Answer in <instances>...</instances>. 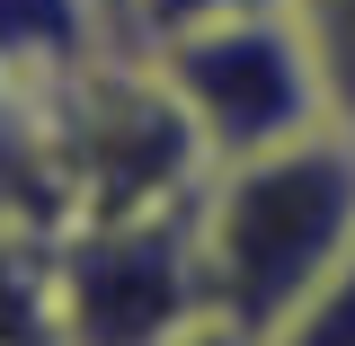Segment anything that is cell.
<instances>
[{"mask_svg": "<svg viewBox=\"0 0 355 346\" xmlns=\"http://www.w3.org/2000/svg\"><path fill=\"white\" fill-rule=\"evenodd\" d=\"M355 249V125H311L240 160H214L196 187L205 302L240 338H275L284 311Z\"/></svg>", "mask_w": 355, "mask_h": 346, "instance_id": "obj_1", "label": "cell"}, {"mask_svg": "<svg viewBox=\"0 0 355 346\" xmlns=\"http://www.w3.org/2000/svg\"><path fill=\"white\" fill-rule=\"evenodd\" d=\"M36 151H44L53 222L169 214V205H196V187L214 169L196 125L178 116L151 44H116L98 71H80L36 116Z\"/></svg>", "mask_w": 355, "mask_h": 346, "instance_id": "obj_2", "label": "cell"}, {"mask_svg": "<svg viewBox=\"0 0 355 346\" xmlns=\"http://www.w3.org/2000/svg\"><path fill=\"white\" fill-rule=\"evenodd\" d=\"M151 62L169 80L178 116L196 125L205 160H240L266 142H293L311 125H338L320 53H311L302 18L284 0L266 9H222V18H187L169 36H151Z\"/></svg>", "mask_w": 355, "mask_h": 346, "instance_id": "obj_3", "label": "cell"}, {"mask_svg": "<svg viewBox=\"0 0 355 346\" xmlns=\"http://www.w3.org/2000/svg\"><path fill=\"white\" fill-rule=\"evenodd\" d=\"M44 302L62 346H178L205 329V258L196 205L116 222H53L44 231Z\"/></svg>", "mask_w": 355, "mask_h": 346, "instance_id": "obj_4", "label": "cell"}, {"mask_svg": "<svg viewBox=\"0 0 355 346\" xmlns=\"http://www.w3.org/2000/svg\"><path fill=\"white\" fill-rule=\"evenodd\" d=\"M116 44H142L125 0H0V89L27 116H44Z\"/></svg>", "mask_w": 355, "mask_h": 346, "instance_id": "obj_5", "label": "cell"}, {"mask_svg": "<svg viewBox=\"0 0 355 346\" xmlns=\"http://www.w3.org/2000/svg\"><path fill=\"white\" fill-rule=\"evenodd\" d=\"M0 231H53V196H44V151L36 116L0 89Z\"/></svg>", "mask_w": 355, "mask_h": 346, "instance_id": "obj_6", "label": "cell"}, {"mask_svg": "<svg viewBox=\"0 0 355 346\" xmlns=\"http://www.w3.org/2000/svg\"><path fill=\"white\" fill-rule=\"evenodd\" d=\"M258 346H355V249L329 266L302 302L284 311V329H275V338H258Z\"/></svg>", "mask_w": 355, "mask_h": 346, "instance_id": "obj_7", "label": "cell"}, {"mask_svg": "<svg viewBox=\"0 0 355 346\" xmlns=\"http://www.w3.org/2000/svg\"><path fill=\"white\" fill-rule=\"evenodd\" d=\"M302 18L311 53H320V80H329V107L338 125H355V0H284Z\"/></svg>", "mask_w": 355, "mask_h": 346, "instance_id": "obj_8", "label": "cell"}, {"mask_svg": "<svg viewBox=\"0 0 355 346\" xmlns=\"http://www.w3.org/2000/svg\"><path fill=\"white\" fill-rule=\"evenodd\" d=\"M222 9H266V0H125L133 36H169V27H187V18H222Z\"/></svg>", "mask_w": 355, "mask_h": 346, "instance_id": "obj_9", "label": "cell"}, {"mask_svg": "<svg viewBox=\"0 0 355 346\" xmlns=\"http://www.w3.org/2000/svg\"><path fill=\"white\" fill-rule=\"evenodd\" d=\"M178 346H258V338H240L231 320H205V329H187V338H178Z\"/></svg>", "mask_w": 355, "mask_h": 346, "instance_id": "obj_10", "label": "cell"}]
</instances>
